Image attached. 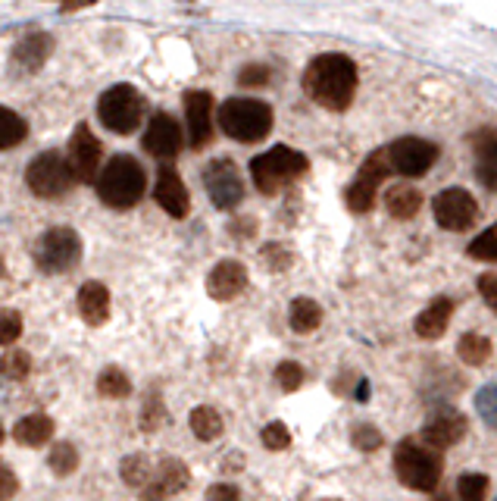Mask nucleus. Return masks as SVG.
Returning a JSON list of instances; mask_svg holds the SVG:
<instances>
[{"label":"nucleus","instance_id":"35","mask_svg":"<svg viewBox=\"0 0 497 501\" xmlns=\"http://www.w3.org/2000/svg\"><path fill=\"white\" fill-rule=\"evenodd\" d=\"M475 414L488 430H497V383H488L475 392Z\"/></svg>","mask_w":497,"mask_h":501},{"label":"nucleus","instance_id":"32","mask_svg":"<svg viewBox=\"0 0 497 501\" xmlns=\"http://www.w3.org/2000/svg\"><path fill=\"white\" fill-rule=\"evenodd\" d=\"M47 464H51V470L57 473V477H70V473H76L79 467V451L72 442H57L51 449V455H47Z\"/></svg>","mask_w":497,"mask_h":501},{"label":"nucleus","instance_id":"22","mask_svg":"<svg viewBox=\"0 0 497 501\" xmlns=\"http://www.w3.org/2000/svg\"><path fill=\"white\" fill-rule=\"evenodd\" d=\"M79 314L81 320L88 323V326H104L107 320H110V288L104 286V282H85V286L79 288Z\"/></svg>","mask_w":497,"mask_h":501},{"label":"nucleus","instance_id":"20","mask_svg":"<svg viewBox=\"0 0 497 501\" xmlns=\"http://www.w3.org/2000/svg\"><path fill=\"white\" fill-rule=\"evenodd\" d=\"M53 51V38L47 32H29L16 47H13V70L19 76H35L41 66L47 63Z\"/></svg>","mask_w":497,"mask_h":501},{"label":"nucleus","instance_id":"11","mask_svg":"<svg viewBox=\"0 0 497 501\" xmlns=\"http://www.w3.org/2000/svg\"><path fill=\"white\" fill-rule=\"evenodd\" d=\"M432 216L447 232H469L479 220V204L466 188H441L432 198Z\"/></svg>","mask_w":497,"mask_h":501},{"label":"nucleus","instance_id":"9","mask_svg":"<svg viewBox=\"0 0 497 501\" xmlns=\"http://www.w3.org/2000/svg\"><path fill=\"white\" fill-rule=\"evenodd\" d=\"M385 151H388L391 173H400V175H407V179H417V175H426L428 169L438 164L441 147L428 138H419V135H404V138L391 141Z\"/></svg>","mask_w":497,"mask_h":501},{"label":"nucleus","instance_id":"6","mask_svg":"<svg viewBox=\"0 0 497 501\" xmlns=\"http://www.w3.org/2000/svg\"><path fill=\"white\" fill-rule=\"evenodd\" d=\"M25 185L35 198H44V201H57V198H66L76 185V175L70 169V160L63 157L60 151H44L38 154L35 160L25 169Z\"/></svg>","mask_w":497,"mask_h":501},{"label":"nucleus","instance_id":"23","mask_svg":"<svg viewBox=\"0 0 497 501\" xmlns=\"http://www.w3.org/2000/svg\"><path fill=\"white\" fill-rule=\"evenodd\" d=\"M451 317H454V301L451 298H435L432 304H426V310L413 320V329H417L419 338H426V342H435V338H441L447 333V326H451Z\"/></svg>","mask_w":497,"mask_h":501},{"label":"nucleus","instance_id":"19","mask_svg":"<svg viewBox=\"0 0 497 501\" xmlns=\"http://www.w3.org/2000/svg\"><path fill=\"white\" fill-rule=\"evenodd\" d=\"M469 145L475 154V175L488 192H497V128L482 126L469 135Z\"/></svg>","mask_w":497,"mask_h":501},{"label":"nucleus","instance_id":"43","mask_svg":"<svg viewBox=\"0 0 497 501\" xmlns=\"http://www.w3.org/2000/svg\"><path fill=\"white\" fill-rule=\"evenodd\" d=\"M269 76H272L269 66H260V63H257V66H244V70L238 72V82L248 85V88H260V85L269 82Z\"/></svg>","mask_w":497,"mask_h":501},{"label":"nucleus","instance_id":"47","mask_svg":"<svg viewBox=\"0 0 497 501\" xmlns=\"http://www.w3.org/2000/svg\"><path fill=\"white\" fill-rule=\"evenodd\" d=\"M98 0H63V10H81V6H94Z\"/></svg>","mask_w":497,"mask_h":501},{"label":"nucleus","instance_id":"27","mask_svg":"<svg viewBox=\"0 0 497 501\" xmlns=\"http://www.w3.org/2000/svg\"><path fill=\"white\" fill-rule=\"evenodd\" d=\"M494 354V345L488 336H479V333H463L460 342H457V357L466 367H482L488 364Z\"/></svg>","mask_w":497,"mask_h":501},{"label":"nucleus","instance_id":"14","mask_svg":"<svg viewBox=\"0 0 497 501\" xmlns=\"http://www.w3.org/2000/svg\"><path fill=\"white\" fill-rule=\"evenodd\" d=\"M182 126L175 123V117L169 113H154L151 123L145 128V138H141V147L151 154L154 160H173L175 154L182 151Z\"/></svg>","mask_w":497,"mask_h":501},{"label":"nucleus","instance_id":"2","mask_svg":"<svg viewBox=\"0 0 497 501\" xmlns=\"http://www.w3.org/2000/svg\"><path fill=\"white\" fill-rule=\"evenodd\" d=\"M147 192V173L132 154H116L98 175V198L113 210H132Z\"/></svg>","mask_w":497,"mask_h":501},{"label":"nucleus","instance_id":"28","mask_svg":"<svg viewBox=\"0 0 497 501\" xmlns=\"http://www.w3.org/2000/svg\"><path fill=\"white\" fill-rule=\"evenodd\" d=\"M188 426H192V432L201 442H216V439L222 436V430H226V423H222V414L216 408H210V404H201V408L192 411V417H188Z\"/></svg>","mask_w":497,"mask_h":501},{"label":"nucleus","instance_id":"1","mask_svg":"<svg viewBox=\"0 0 497 501\" xmlns=\"http://www.w3.org/2000/svg\"><path fill=\"white\" fill-rule=\"evenodd\" d=\"M357 85V63L344 53H319L304 70V94L332 113H344L353 104Z\"/></svg>","mask_w":497,"mask_h":501},{"label":"nucleus","instance_id":"3","mask_svg":"<svg viewBox=\"0 0 497 501\" xmlns=\"http://www.w3.org/2000/svg\"><path fill=\"white\" fill-rule=\"evenodd\" d=\"M394 473H398V479L407 489L432 492L441 483L445 460H441V451H435L432 445H422L417 439H404L394 449Z\"/></svg>","mask_w":497,"mask_h":501},{"label":"nucleus","instance_id":"30","mask_svg":"<svg viewBox=\"0 0 497 501\" xmlns=\"http://www.w3.org/2000/svg\"><path fill=\"white\" fill-rule=\"evenodd\" d=\"M98 392L104 398H113V402L116 398H128L132 395V379L119 367H104L98 376Z\"/></svg>","mask_w":497,"mask_h":501},{"label":"nucleus","instance_id":"16","mask_svg":"<svg viewBox=\"0 0 497 501\" xmlns=\"http://www.w3.org/2000/svg\"><path fill=\"white\" fill-rule=\"evenodd\" d=\"M154 201L160 204V210H166V216L185 220L188 210H192V198H188V188H185V182H182L179 169L160 166L156 185H154Z\"/></svg>","mask_w":497,"mask_h":501},{"label":"nucleus","instance_id":"33","mask_svg":"<svg viewBox=\"0 0 497 501\" xmlns=\"http://www.w3.org/2000/svg\"><path fill=\"white\" fill-rule=\"evenodd\" d=\"M32 373V354L29 351H6L0 357V376L4 379H13V383H23L25 376Z\"/></svg>","mask_w":497,"mask_h":501},{"label":"nucleus","instance_id":"8","mask_svg":"<svg viewBox=\"0 0 497 501\" xmlns=\"http://www.w3.org/2000/svg\"><path fill=\"white\" fill-rule=\"evenodd\" d=\"M141 113H145V98L132 85L107 88L98 100L100 123L116 135H132L141 126Z\"/></svg>","mask_w":497,"mask_h":501},{"label":"nucleus","instance_id":"5","mask_svg":"<svg viewBox=\"0 0 497 501\" xmlns=\"http://www.w3.org/2000/svg\"><path fill=\"white\" fill-rule=\"evenodd\" d=\"M220 128L231 141L257 145L272 132V107L257 98H229L220 107Z\"/></svg>","mask_w":497,"mask_h":501},{"label":"nucleus","instance_id":"26","mask_svg":"<svg viewBox=\"0 0 497 501\" xmlns=\"http://www.w3.org/2000/svg\"><path fill=\"white\" fill-rule=\"evenodd\" d=\"M288 323L291 329H295L297 336H310L319 329V323H323V307H319L313 298H295L288 307Z\"/></svg>","mask_w":497,"mask_h":501},{"label":"nucleus","instance_id":"48","mask_svg":"<svg viewBox=\"0 0 497 501\" xmlns=\"http://www.w3.org/2000/svg\"><path fill=\"white\" fill-rule=\"evenodd\" d=\"M357 398H360V402H366V398H370V383H366V379H363V383H360Z\"/></svg>","mask_w":497,"mask_h":501},{"label":"nucleus","instance_id":"42","mask_svg":"<svg viewBox=\"0 0 497 501\" xmlns=\"http://www.w3.org/2000/svg\"><path fill=\"white\" fill-rule=\"evenodd\" d=\"M291 260H295V257H291V250L285 245H276V241H272V245L263 248V263H267L269 269H288Z\"/></svg>","mask_w":497,"mask_h":501},{"label":"nucleus","instance_id":"4","mask_svg":"<svg viewBox=\"0 0 497 501\" xmlns=\"http://www.w3.org/2000/svg\"><path fill=\"white\" fill-rule=\"evenodd\" d=\"M306 169H310L306 154L295 151V147H288V145H276V147H269L267 154L250 160V179H254L260 194H278L295 179H301Z\"/></svg>","mask_w":497,"mask_h":501},{"label":"nucleus","instance_id":"44","mask_svg":"<svg viewBox=\"0 0 497 501\" xmlns=\"http://www.w3.org/2000/svg\"><path fill=\"white\" fill-rule=\"evenodd\" d=\"M479 295L485 298V304L497 314V273H482L479 276Z\"/></svg>","mask_w":497,"mask_h":501},{"label":"nucleus","instance_id":"10","mask_svg":"<svg viewBox=\"0 0 497 501\" xmlns=\"http://www.w3.org/2000/svg\"><path fill=\"white\" fill-rule=\"evenodd\" d=\"M388 173H391L388 151L385 147H379V151H372L370 157H366V164L360 166L357 179H353L351 188H347V194H344L347 210H351V213H370L372 204H376L379 185H382V179H388Z\"/></svg>","mask_w":497,"mask_h":501},{"label":"nucleus","instance_id":"38","mask_svg":"<svg viewBox=\"0 0 497 501\" xmlns=\"http://www.w3.org/2000/svg\"><path fill=\"white\" fill-rule=\"evenodd\" d=\"M457 496L463 501H482L488 496V477L485 473H463L457 479Z\"/></svg>","mask_w":497,"mask_h":501},{"label":"nucleus","instance_id":"46","mask_svg":"<svg viewBox=\"0 0 497 501\" xmlns=\"http://www.w3.org/2000/svg\"><path fill=\"white\" fill-rule=\"evenodd\" d=\"M207 498H226V501H235L241 498V489L238 486H229V483H216L207 489Z\"/></svg>","mask_w":497,"mask_h":501},{"label":"nucleus","instance_id":"17","mask_svg":"<svg viewBox=\"0 0 497 501\" xmlns=\"http://www.w3.org/2000/svg\"><path fill=\"white\" fill-rule=\"evenodd\" d=\"M188 479H192V473H188V467L182 464V460L163 458L160 464H154V473H151V479H147L145 489H141V496H145V498L179 496V492L188 486Z\"/></svg>","mask_w":497,"mask_h":501},{"label":"nucleus","instance_id":"45","mask_svg":"<svg viewBox=\"0 0 497 501\" xmlns=\"http://www.w3.org/2000/svg\"><path fill=\"white\" fill-rule=\"evenodd\" d=\"M16 489H19L16 473H13L6 464H0V498H13L16 496Z\"/></svg>","mask_w":497,"mask_h":501},{"label":"nucleus","instance_id":"7","mask_svg":"<svg viewBox=\"0 0 497 501\" xmlns=\"http://www.w3.org/2000/svg\"><path fill=\"white\" fill-rule=\"evenodd\" d=\"M81 260V239L72 226H51L35 241V263L41 273L57 276L76 269Z\"/></svg>","mask_w":497,"mask_h":501},{"label":"nucleus","instance_id":"36","mask_svg":"<svg viewBox=\"0 0 497 501\" xmlns=\"http://www.w3.org/2000/svg\"><path fill=\"white\" fill-rule=\"evenodd\" d=\"M169 420L166 414V408H163V402H160V392L151 389V395H147V404L141 408V430L145 432H156L163 423Z\"/></svg>","mask_w":497,"mask_h":501},{"label":"nucleus","instance_id":"15","mask_svg":"<svg viewBox=\"0 0 497 501\" xmlns=\"http://www.w3.org/2000/svg\"><path fill=\"white\" fill-rule=\"evenodd\" d=\"M185 119H188V145L194 151L213 141V94L188 91L185 94Z\"/></svg>","mask_w":497,"mask_h":501},{"label":"nucleus","instance_id":"41","mask_svg":"<svg viewBox=\"0 0 497 501\" xmlns=\"http://www.w3.org/2000/svg\"><path fill=\"white\" fill-rule=\"evenodd\" d=\"M23 336V317L16 310H0V345H13Z\"/></svg>","mask_w":497,"mask_h":501},{"label":"nucleus","instance_id":"13","mask_svg":"<svg viewBox=\"0 0 497 501\" xmlns=\"http://www.w3.org/2000/svg\"><path fill=\"white\" fill-rule=\"evenodd\" d=\"M100 154H104V147H100L98 135H94L85 123H79L70 138V151H66V160H70V169H72V175H76L79 185H88L91 179H98Z\"/></svg>","mask_w":497,"mask_h":501},{"label":"nucleus","instance_id":"31","mask_svg":"<svg viewBox=\"0 0 497 501\" xmlns=\"http://www.w3.org/2000/svg\"><path fill=\"white\" fill-rule=\"evenodd\" d=\"M151 473H154V460L147 455H128L122 460V479H126V486H132V489H145Z\"/></svg>","mask_w":497,"mask_h":501},{"label":"nucleus","instance_id":"39","mask_svg":"<svg viewBox=\"0 0 497 501\" xmlns=\"http://www.w3.org/2000/svg\"><path fill=\"white\" fill-rule=\"evenodd\" d=\"M260 442L267 445L269 451H285V449H291V430L282 423V420H272V423L263 426Z\"/></svg>","mask_w":497,"mask_h":501},{"label":"nucleus","instance_id":"49","mask_svg":"<svg viewBox=\"0 0 497 501\" xmlns=\"http://www.w3.org/2000/svg\"><path fill=\"white\" fill-rule=\"evenodd\" d=\"M4 436H6V432H4V426H0V442H4Z\"/></svg>","mask_w":497,"mask_h":501},{"label":"nucleus","instance_id":"34","mask_svg":"<svg viewBox=\"0 0 497 501\" xmlns=\"http://www.w3.org/2000/svg\"><path fill=\"white\" fill-rule=\"evenodd\" d=\"M466 254L473 260H485V263H497V222L488 226L485 232H479L473 241H469Z\"/></svg>","mask_w":497,"mask_h":501},{"label":"nucleus","instance_id":"29","mask_svg":"<svg viewBox=\"0 0 497 501\" xmlns=\"http://www.w3.org/2000/svg\"><path fill=\"white\" fill-rule=\"evenodd\" d=\"M25 135H29V123L16 110L0 107V151H10V147L23 145Z\"/></svg>","mask_w":497,"mask_h":501},{"label":"nucleus","instance_id":"25","mask_svg":"<svg viewBox=\"0 0 497 501\" xmlns=\"http://www.w3.org/2000/svg\"><path fill=\"white\" fill-rule=\"evenodd\" d=\"M51 436H53V420L47 414L23 417L16 423V430H13V439L19 445H25V449H41L44 442H51Z\"/></svg>","mask_w":497,"mask_h":501},{"label":"nucleus","instance_id":"12","mask_svg":"<svg viewBox=\"0 0 497 501\" xmlns=\"http://www.w3.org/2000/svg\"><path fill=\"white\" fill-rule=\"evenodd\" d=\"M203 188H207V198L216 210H235L244 201L241 169L229 157L210 160L203 169Z\"/></svg>","mask_w":497,"mask_h":501},{"label":"nucleus","instance_id":"37","mask_svg":"<svg viewBox=\"0 0 497 501\" xmlns=\"http://www.w3.org/2000/svg\"><path fill=\"white\" fill-rule=\"evenodd\" d=\"M351 442H353V449H357V451H366V455H370V451L382 449L385 439H382V432H379L372 423H357L351 430Z\"/></svg>","mask_w":497,"mask_h":501},{"label":"nucleus","instance_id":"40","mask_svg":"<svg viewBox=\"0 0 497 501\" xmlns=\"http://www.w3.org/2000/svg\"><path fill=\"white\" fill-rule=\"evenodd\" d=\"M304 367L301 364H295V361H282L276 367V383H278V389L282 392H297L304 385Z\"/></svg>","mask_w":497,"mask_h":501},{"label":"nucleus","instance_id":"18","mask_svg":"<svg viewBox=\"0 0 497 501\" xmlns=\"http://www.w3.org/2000/svg\"><path fill=\"white\" fill-rule=\"evenodd\" d=\"M248 288V267L238 260H220L207 276V295L213 301H231Z\"/></svg>","mask_w":497,"mask_h":501},{"label":"nucleus","instance_id":"24","mask_svg":"<svg viewBox=\"0 0 497 501\" xmlns=\"http://www.w3.org/2000/svg\"><path fill=\"white\" fill-rule=\"evenodd\" d=\"M385 210L388 216H394V220H413V216L422 210V194L419 188L407 185V182H400V185H391L385 192Z\"/></svg>","mask_w":497,"mask_h":501},{"label":"nucleus","instance_id":"21","mask_svg":"<svg viewBox=\"0 0 497 501\" xmlns=\"http://www.w3.org/2000/svg\"><path fill=\"white\" fill-rule=\"evenodd\" d=\"M466 417L457 414V411H445V414L432 417L426 426H422V442L432 445L435 451L454 449L463 436H466Z\"/></svg>","mask_w":497,"mask_h":501}]
</instances>
